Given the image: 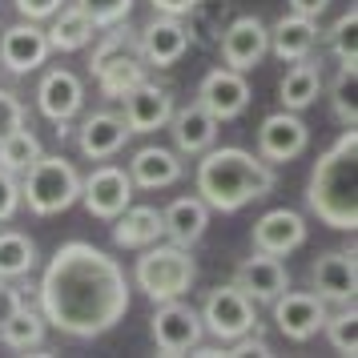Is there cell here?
Instances as JSON below:
<instances>
[{"label": "cell", "instance_id": "d590c367", "mask_svg": "<svg viewBox=\"0 0 358 358\" xmlns=\"http://www.w3.org/2000/svg\"><path fill=\"white\" fill-rule=\"evenodd\" d=\"M24 125V105H20L8 89H0V137H8L13 129Z\"/></svg>", "mask_w": 358, "mask_h": 358}, {"label": "cell", "instance_id": "2e32d148", "mask_svg": "<svg viewBox=\"0 0 358 358\" xmlns=\"http://www.w3.org/2000/svg\"><path fill=\"white\" fill-rule=\"evenodd\" d=\"M121 101H125V113L121 117H125L129 133H157L173 117V93L162 89V85H153V81L133 85Z\"/></svg>", "mask_w": 358, "mask_h": 358}, {"label": "cell", "instance_id": "836d02e7", "mask_svg": "<svg viewBox=\"0 0 358 358\" xmlns=\"http://www.w3.org/2000/svg\"><path fill=\"white\" fill-rule=\"evenodd\" d=\"M330 49L338 57V65H358V8L355 4L334 20V29H330Z\"/></svg>", "mask_w": 358, "mask_h": 358}, {"label": "cell", "instance_id": "cb8c5ba5", "mask_svg": "<svg viewBox=\"0 0 358 358\" xmlns=\"http://www.w3.org/2000/svg\"><path fill=\"white\" fill-rule=\"evenodd\" d=\"M314 45H318V20L314 17L290 13L270 29V52L278 61H302L314 52Z\"/></svg>", "mask_w": 358, "mask_h": 358}, {"label": "cell", "instance_id": "ac0fdd59", "mask_svg": "<svg viewBox=\"0 0 358 358\" xmlns=\"http://www.w3.org/2000/svg\"><path fill=\"white\" fill-rule=\"evenodd\" d=\"M36 105H41V113L49 117L52 125H65L73 117L81 113L85 105V85L77 73H69V69H52L45 73V81L36 89Z\"/></svg>", "mask_w": 358, "mask_h": 358}, {"label": "cell", "instance_id": "52a82bcc", "mask_svg": "<svg viewBox=\"0 0 358 358\" xmlns=\"http://www.w3.org/2000/svg\"><path fill=\"white\" fill-rule=\"evenodd\" d=\"M201 314V330L210 334V338L217 342H234L242 338V334H250L254 326H258V314H254V302L245 298L234 282L229 286H217V290L206 294V306L197 310Z\"/></svg>", "mask_w": 358, "mask_h": 358}, {"label": "cell", "instance_id": "d4e9b609", "mask_svg": "<svg viewBox=\"0 0 358 358\" xmlns=\"http://www.w3.org/2000/svg\"><path fill=\"white\" fill-rule=\"evenodd\" d=\"M181 178V157L173 149H162V145H145L133 153L129 162V181L141 185V189H165Z\"/></svg>", "mask_w": 358, "mask_h": 358}, {"label": "cell", "instance_id": "4dcf8cb0", "mask_svg": "<svg viewBox=\"0 0 358 358\" xmlns=\"http://www.w3.org/2000/svg\"><path fill=\"white\" fill-rule=\"evenodd\" d=\"M330 109L342 121V129L358 125V65H338V77L330 85Z\"/></svg>", "mask_w": 358, "mask_h": 358}, {"label": "cell", "instance_id": "f546056e", "mask_svg": "<svg viewBox=\"0 0 358 358\" xmlns=\"http://www.w3.org/2000/svg\"><path fill=\"white\" fill-rule=\"evenodd\" d=\"M36 266V245L20 229H0V278H24Z\"/></svg>", "mask_w": 358, "mask_h": 358}, {"label": "cell", "instance_id": "603a6c76", "mask_svg": "<svg viewBox=\"0 0 358 358\" xmlns=\"http://www.w3.org/2000/svg\"><path fill=\"white\" fill-rule=\"evenodd\" d=\"M206 226H210V206L197 194L178 197V201H169L162 210V234L173 245H194L206 234Z\"/></svg>", "mask_w": 358, "mask_h": 358}, {"label": "cell", "instance_id": "5bb4252c", "mask_svg": "<svg viewBox=\"0 0 358 358\" xmlns=\"http://www.w3.org/2000/svg\"><path fill=\"white\" fill-rule=\"evenodd\" d=\"M137 49H141V57H145V65L169 69L189 52V29H185L178 17L157 13V17L137 33Z\"/></svg>", "mask_w": 358, "mask_h": 358}, {"label": "cell", "instance_id": "8fae6325", "mask_svg": "<svg viewBox=\"0 0 358 358\" xmlns=\"http://www.w3.org/2000/svg\"><path fill=\"white\" fill-rule=\"evenodd\" d=\"M274 322L290 342H306L322 330L326 302L310 290H290V286H286V290L274 298Z\"/></svg>", "mask_w": 358, "mask_h": 358}, {"label": "cell", "instance_id": "5b68a950", "mask_svg": "<svg viewBox=\"0 0 358 358\" xmlns=\"http://www.w3.org/2000/svg\"><path fill=\"white\" fill-rule=\"evenodd\" d=\"M89 69H93V77H97L101 93L121 101L133 85L145 81V57H141V49H137V33L121 29V24H109L105 41L93 49Z\"/></svg>", "mask_w": 358, "mask_h": 358}, {"label": "cell", "instance_id": "7c38bea8", "mask_svg": "<svg viewBox=\"0 0 358 358\" xmlns=\"http://www.w3.org/2000/svg\"><path fill=\"white\" fill-rule=\"evenodd\" d=\"M49 33L36 24V20H20V24H8L4 33H0V65L8 69V73H33L49 61Z\"/></svg>", "mask_w": 358, "mask_h": 358}, {"label": "cell", "instance_id": "44dd1931", "mask_svg": "<svg viewBox=\"0 0 358 358\" xmlns=\"http://www.w3.org/2000/svg\"><path fill=\"white\" fill-rule=\"evenodd\" d=\"M133 133L129 125H125V117L121 113H89L85 117L81 133H77V145H81L85 157H93V162H105V157H117L121 149H125V141H129Z\"/></svg>", "mask_w": 358, "mask_h": 358}, {"label": "cell", "instance_id": "1f68e13d", "mask_svg": "<svg viewBox=\"0 0 358 358\" xmlns=\"http://www.w3.org/2000/svg\"><path fill=\"white\" fill-rule=\"evenodd\" d=\"M41 157V141H36L33 129H13L8 137H0V169H8V173H24L29 165Z\"/></svg>", "mask_w": 358, "mask_h": 358}, {"label": "cell", "instance_id": "f35d334b", "mask_svg": "<svg viewBox=\"0 0 358 358\" xmlns=\"http://www.w3.org/2000/svg\"><path fill=\"white\" fill-rule=\"evenodd\" d=\"M24 302V294L17 290V286H8V278H0V326L8 322V314Z\"/></svg>", "mask_w": 358, "mask_h": 358}, {"label": "cell", "instance_id": "7a4b0ae2", "mask_svg": "<svg viewBox=\"0 0 358 358\" xmlns=\"http://www.w3.org/2000/svg\"><path fill=\"white\" fill-rule=\"evenodd\" d=\"M197 197L217 213H238L242 206L258 201L274 189V165L245 153V149L222 145L197 153Z\"/></svg>", "mask_w": 358, "mask_h": 358}, {"label": "cell", "instance_id": "e0dca14e", "mask_svg": "<svg viewBox=\"0 0 358 358\" xmlns=\"http://www.w3.org/2000/svg\"><path fill=\"white\" fill-rule=\"evenodd\" d=\"M270 52V29L258 17H238L222 33V61L238 73H250Z\"/></svg>", "mask_w": 358, "mask_h": 358}, {"label": "cell", "instance_id": "277c9868", "mask_svg": "<svg viewBox=\"0 0 358 358\" xmlns=\"http://www.w3.org/2000/svg\"><path fill=\"white\" fill-rule=\"evenodd\" d=\"M20 201H24L36 217L65 213L69 206L81 201V173H77L73 162H65V157L41 153V157L24 169V178H20Z\"/></svg>", "mask_w": 358, "mask_h": 358}, {"label": "cell", "instance_id": "ffe728a7", "mask_svg": "<svg viewBox=\"0 0 358 358\" xmlns=\"http://www.w3.org/2000/svg\"><path fill=\"white\" fill-rule=\"evenodd\" d=\"M302 242H306V222H302V213L270 210L254 222V250H262V254L282 258V254L298 250Z\"/></svg>", "mask_w": 358, "mask_h": 358}, {"label": "cell", "instance_id": "6da1fadb", "mask_svg": "<svg viewBox=\"0 0 358 358\" xmlns=\"http://www.w3.org/2000/svg\"><path fill=\"white\" fill-rule=\"evenodd\" d=\"M41 314L61 334L97 338L113 330L129 310V282L125 270L105 250L89 242L61 245L41 278Z\"/></svg>", "mask_w": 358, "mask_h": 358}, {"label": "cell", "instance_id": "8d00e7d4", "mask_svg": "<svg viewBox=\"0 0 358 358\" xmlns=\"http://www.w3.org/2000/svg\"><path fill=\"white\" fill-rule=\"evenodd\" d=\"M17 210H20V181L17 173L0 169V222H8Z\"/></svg>", "mask_w": 358, "mask_h": 358}, {"label": "cell", "instance_id": "4fadbf2b", "mask_svg": "<svg viewBox=\"0 0 358 358\" xmlns=\"http://www.w3.org/2000/svg\"><path fill=\"white\" fill-rule=\"evenodd\" d=\"M310 282H314V294L322 302H334V306L355 302V290H358L355 250H330V254H322L310 266Z\"/></svg>", "mask_w": 358, "mask_h": 358}, {"label": "cell", "instance_id": "9a60e30c", "mask_svg": "<svg viewBox=\"0 0 358 358\" xmlns=\"http://www.w3.org/2000/svg\"><path fill=\"white\" fill-rule=\"evenodd\" d=\"M197 101H201L217 121H234V117H242L245 105H250V85H245V77L238 69H229V65L210 69L206 81H201V89H197Z\"/></svg>", "mask_w": 358, "mask_h": 358}, {"label": "cell", "instance_id": "4316f807", "mask_svg": "<svg viewBox=\"0 0 358 358\" xmlns=\"http://www.w3.org/2000/svg\"><path fill=\"white\" fill-rule=\"evenodd\" d=\"M318 89H322V69L310 57H302V61H290L286 77L278 81V101H282V109L302 113V109H310L318 101Z\"/></svg>", "mask_w": 358, "mask_h": 358}, {"label": "cell", "instance_id": "ab89813d", "mask_svg": "<svg viewBox=\"0 0 358 358\" xmlns=\"http://www.w3.org/2000/svg\"><path fill=\"white\" fill-rule=\"evenodd\" d=\"M149 4H153V13H165V17H185L197 0H149Z\"/></svg>", "mask_w": 358, "mask_h": 358}, {"label": "cell", "instance_id": "9c48e42d", "mask_svg": "<svg viewBox=\"0 0 358 358\" xmlns=\"http://www.w3.org/2000/svg\"><path fill=\"white\" fill-rule=\"evenodd\" d=\"M310 145V125L294 109H282V113H270L258 129V157L270 165H286L294 162L298 153H306Z\"/></svg>", "mask_w": 358, "mask_h": 358}, {"label": "cell", "instance_id": "30bf717a", "mask_svg": "<svg viewBox=\"0 0 358 358\" xmlns=\"http://www.w3.org/2000/svg\"><path fill=\"white\" fill-rule=\"evenodd\" d=\"M81 201H85V210L93 213V217L113 222L117 213L133 201L129 169H121V165H97V169L81 181Z\"/></svg>", "mask_w": 358, "mask_h": 358}, {"label": "cell", "instance_id": "d6986e66", "mask_svg": "<svg viewBox=\"0 0 358 358\" xmlns=\"http://www.w3.org/2000/svg\"><path fill=\"white\" fill-rule=\"evenodd\" d=\"M234 286L250 298V302H274L278 294L290 286V274H286V266L274 258V254H254V258H245L238 270H234Z\"/></svg>", "mask_w": 358, "mask_h": 358}, {"label": "cell", "instance_id": "e575fe53", "mask_svg": "<svg viewBox=\"0 0 358 358\" xmlns=\"http://www.w3.org/2000/svg\"><path fill=\"white\" fill-rule=\"evenodd\" d=\"M77 8H81L97 29H109V24H121V20L133 13V0H77Z\"/></svg>", "mask_w": 358, "mask_h": 358}, {"label": "cell", "instance_id": "60d3db41", "mask_svg": "<svg viewBox=\"0 0 358 358\" xmlns=\"http://www.w3.org/2000/svg\"><path fill=\"white\" fill-rule=\"evenodd\" d=\"M286 4H290V13H302V17H322L326 13V4H330V0H286Z\"/></svg>", "mask_w": 358, "mask_h": 358}, {"label": "cell", "instance_id": "484cf974", "mask_svg": "<svg viewBox=\"0 0 358 358\" xmlns=\"http://www.w3.org/2000/svg\"><path fill=\"white\" fill-rule=\"evenodd\" d=\"M113 222V242L125 245V250H145L162 238V210H153V206H133L129 201Z\"/></svg>", "mask_w": 358, "mask_h": 358}, {"label": "cell", "instance_id": "74e56055", "mask_svg": "<svg viewBox=\"0 0 358 358\" xmlns=\"http://www.w3.org/2000/svg\"><path fill=\"white\" fill-rule=\"evenodd\" d=\"M65 0H17V13L24 20H49Z\"/></svg>", "mask_w": 358, "mask_h": 358}, {"label": "cell", "instance_id": "d6a6232c", "mask_svg": "<svg viewBox=\"0 0 358 358\" xmlns=\"http://www.w3.org/2000/svg\"><path fill=\"white\" fill-rule=\"evenodd\" d=\"M322 330L330 334V346H334L338 355H346V358L358 355V310H355V302H346L334 318L326 314Z\"/></svg>", "mask_w": 358, "mask_h": 358}, {"label": "cell", "instance_id": "f1b7e54d", "mask_svg": "<svg viewBox=\"0 0 358 358\" xmlns=\"http://www.w3.org/2000/svg\"><path fill=\"white\" fill-rule=\"evenodd\" d=\"M0 342L8 350H36V346H45V314L20 302L8 314V322L0 326Z\"/></svg>", "mask_w": 358, "mask_h": 358}, {"label": "cell", "instance_id": "7402d4cb", "mask_svg": "<svg viewBox=\"0 0 358 358\" xmlns=\"http://www.w3.org/2000/svg\"><path fill=\"white\" fill-rule=\"evenodd\" d=\"M169 133H173L178 153L197 157V153H206V149L213 145V137H217V117H213L201 101H194V105H185V109H173Z\"/></svg>", "mask_w": 358, "mask_h": 358}, {"label": "cell", "instance_id": "83f0119b", "mask_svg": "<svg viewBox=\"0 0 358 358\" xmlns=\"http://www.w3.org/2000/svg\"><path fill=\"white\" fill-rule=\"evenodd\" d=\"M52 29H45L49 33V49H57V52H77V49H85L89 41H93V33H97V24L85 17L77 4H61L57 13H52Z\"/></svg>", "mask_w": 358, "mask_h": 358}, {"label": "cell", "instance_id": "3957f363", "mask_svg": "<svg viewBox=\"0 0 358 358\" xmlns=\"http://www.w3.org/2000/svg\"><path fill=\"white\" fill-rule=\"evenodd\" d=\"M358 129H342V137L314 162L306 201L330 229H358Z\"/></svg>", "mask_w": 358, "mask_h": 358}, {"label": "cell", "instance_id": "8992f818", "mask_svg": "<svg viewBox=\"0 0 358 358\" xmlns=\"http://www.w3.org/2000/svg\"><path fill=\"white\" fill-rule=\"evenodd\" d=\"M194 258H189V245H145V254L137 258V286L145 290L149 302H169L194 286Z\"/></svg>", "mask_w": 358, "mask_h": 358}, {"label": "cell", "instance_id": "ba28073f", "mask_svg": "<svg viewBox=\"0 0 358 358\" xmlns=\"http://www.w3.org/2000/svg\"><path fill=\"white\" fill-rule=\"evenodd\" d=\"M149 330H153V342H157L162 355H189L197 342L206 338L201 314H197L194 306H185L181 298L157 302L153 318H149Z\"/></svg>", "mask_w": 358, "mask_h": 358}]
</instances>
